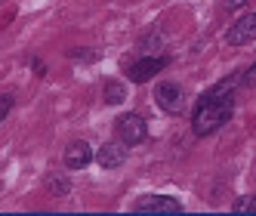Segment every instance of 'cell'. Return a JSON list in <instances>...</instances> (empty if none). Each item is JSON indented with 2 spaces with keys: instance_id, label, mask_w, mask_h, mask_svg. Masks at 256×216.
I'll list each match as a JSON object with an SVG mask.
<instances>
[{
  "instance_id": "cell-12",
  "label": "cell",
  "mask_w": 256,
  "mask_h": 216,
  "mask_svg": "<svg viewBox=\"0 0 256 216\" xmlns=\"http://www.w3.org/2000/svg\"><path fill=\"white\" fill-rule=\"evenodd\" d=\"M10 108H12V96H0V120L10 114Z\"/></svg>"
},
{
  "instance_id": "cell-9",
  "label": "cell",
  "mask_w": 256,
  "mask_h": 216,
  "mask_svg": "<svg viewBox=\"0 0 256 216\" xmlns=\"http://www.w3.org/2000/svg\"><path fill=\"white\" fill-rule=\"evenodd\" d=\"M124 99H126V84H120V80H105L102 102L105 105H120Z\"/></svg>"
},
{
  "instance_id": "cell-4",
  "label": "cell",
  "mask_w": 256,
  "mask_h": 216,
  "mask_svg": "<svg viewBox=\"0 0 256 216\" xmlns=\"http://www.w3.org/2000/svg\"><path fill=\"white\" fill-rule=\"evenodd\" d=\"M167 65H170L167 56H145V59L133 62V65H124V71H126V78H130L133 84H145L148 78H154L158 71H164Z\"/></svg>"
},
{
  "instance_id": "cell-2",
  "label": "cell",
  "mask_w": 256,
  "mask_h": 216,
  "mask_svg": "<svg viewBox=\"0 0 256 216\" xmlns=\"http://www.w3.org/2000/svg\"><path fill=\"white\" fill-rule=\"evenodd\" d=\"M114 133H118V139L124 142V146L130 148V146L145 142V136H148V124H145V118L126 112V114H120V118L114 120Z\"/></svg>"
},
{
  "instance_id": "cell-13",
  "label": "cell",
  "mask_w": 256,
  "mask_h": 216,
  "mask_svg": "<svg viewBox=\"0 0 256 216\" xmlns=\"http://www.w3.org/2000/svg\"><path fill=\"white\" fill-rule=\"evenodd\" d=\"M244 4H247V0H222L226 10H238V6H244Z\"/></svg>"
},
{
  "instance_id": "cell-7",
  "label": "cell",
  "mask_w": 256,
  "mask_h": 216,
  "mask_svg": "<svg viewBox=\"0 0 256 216\" xmlns=\"http://www.w3.org/2000/svg\"><path fill=\"white\" fill-rule=\"evenodd\" d=\"M124 158H126V146L118 139V142H105V146L93 154V160L99 167H105V170H114V167H120L124 164Z\"/></svg>"
},
{
  "instance_id": "cell-1",
  "label": "cell",
  "mask_w": 256,
  "mask_h": 216,
  "mask_svg": "<svg viewBox=\"0 0 256 216\" xmlns=\"http://www.w3.org/2000/svg\"><path fill=\"white\" fill-rule=\"evenodd\" d=\"M232 112H234V96H200L192 114V130L198 136H210L232 120Z\"/></svg>"
},
{
  "instance_id": "cell-6",
  "label": "cell",
  "mask_w": 256,
  "mask_h": 216,
  "mask_svg": "<svg viewBox=\"0 0 256 216\" xmlns=\"http://www.w3.org/2000/svg\"><path fill=\"white\" fill-rule=\"evenodd\" d=\"M154 99H158V105L164 108L167 114H179L182 112V102H186V93H182V86L179 84H158L154 86Z\"/></svg>"
},
{
  "instance_id": "cell-5",
  "label": "cell",
  "mask_w": 256,
  "mask_h": 216,
  "mask_svg": "<svg viewBox=\"0 0 256 216\" xmlns=\"http://www.w3.org/2000/svg\"><path fill=\"white\" fill-rule=\"evenodd\" d=\"M253 40H256V10L247 12V16H241V19L228 28V34H226V44L228 46H247Z\"/></svg>"
},
{
  "instance_id": "cell-8",
  "label": "cell",
  "mask_w": 256,
  "mask_h": 216,
  "mask_svg": "<svg viewBox=\"0 0 256 216\" xmlns=\"http://www.w3.org/2000/svg\"><path fill=\"white\" fill-rule=\"evenodd\" d=\"M90 160H93V148H90L84 139L71 142V146L65 148V167H68V170H84Z\"/></svg>"
},
{
  "instance_id": "cell-3",
  "label": "cell",
  "mask_w": 256,
  "mask_h": 216,
  "mask_svg": "<svg viewBox=\"0 0 256 216\" xmlns=\"http://www.w3.org/2000/svg\"><path fill=\"white\" fill-rule=\"evenodd\" d=\"M133 213H154V216H173V213H182V204L176 198H167V194H148V198H139L133 204Z\"/></svg>"
},
{
  "instance_id": "cell-10",
  "label": "cell",
  "mask_w": 256,
  "mask_h": 216,
  "mask_svg": "<svg viewBox=\"0 0 256 216\" xmlns=\"http://www.w3.org/2000/svg\"><path fill=\"white\" fill-rule=\"evenodd\" d=\"M234 213H256V194H250V198H241V201H234V207H232Z\"/></svg>"
},
{
  "instance_id": "cell-11",
  "label": "cell",
  "mask_w": 256,
  "mask_h": 216,
  "mask_svg": "<svg viewBox=\"0 0 256 216\" xmlns=\"http://www.w3.org/2000/svg\"><path fill=\"white\" fill-rule=\"evenodd\" d=\"M241 80H244V86H256V62L244 71V74H241Z\"/></svg>"
}]
</instances>
